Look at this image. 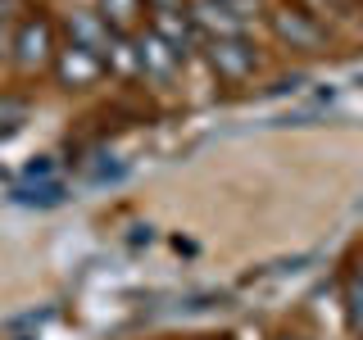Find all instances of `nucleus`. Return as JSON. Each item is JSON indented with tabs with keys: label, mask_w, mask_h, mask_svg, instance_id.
<instances>
[{
	"label": "nucleus",
	"mask_w": 363,
	"mask_h": 340,
	"mask_svg": "<svg viewBox=\"0 0 363 340\" xmlns=\"http://www.w3.org/2000/svg\"><path fill=\"white\" fill-rule=\"evenodd\" d=\"M268 28H272V37L286 41L291 50H304V55L327 50V28H323V18L309 14V9H300V5L272 9V14H268Z\"/></svg>",
	"instance_id": "1"
},
{
	"label": "nucleus",
	"mask_w": 363,
	"mask_h": 340,
	"mask_svg": "<svg viewBox=\"0 0 363 340\" xmlns=\"http://www.w3.org/2000/svg\"><path fill=\"white\" fill-rule=\"evenodd\" d=\"M14 64L23 68V73H41V68H55V28H50V18H41V14H32V18H23L18 23V32H14Z\"/></svg>",
	"instance_id": "2"
},
{
	"label": "nucleus",
	"mask_w": 363,
	"mask_h": 340,
	"mask_svg": "<svg viewBox=\"0 0 363 340\" xmlns=\"http://www.w3.org/2000/svg\"><path fill=\"white\" fill-rule=\"evenodd\" d=\"M209 68L223 82H250L259 73V50L245 37H218L209 41Z\"/></svg>",
	"instance_id": "3"
},
{
	"label": "nucleus",
	"mask_w": 363,
	"mask_h": 340,
	"mask_svg": "<svg viewBox=\"0 0 363 340\" xmlns=\"http://www.w3.org/2000/svg\"><path fill=\"white\" fill-rule=\"evenodd\" d=\"M150 32L182 64L191 60V50H196V41H200V28H196V18H191V9H150Z\"/></svg>",
	"instance_id": "4"
},
{
	"label": "nucleus",
	"mask_w": 363,
	"mask_h": 340,
	"mask_svg": "<svg viewBox=\"0 0 363 340\" xmlns=\"http://www.w3.org/2000/svg\"><path fill=\"white\" fill-rule=\"evenodd\" d=\"M55 77H60V86H68V91H86L105 77V60L82 50V45H68V50L55 55Z\"/></svg>",
	"instance_id": "5"
},
{
	"label": "nucleus",
	"mask_w": 363,
	"mask_h": 340,
	"mask_svg": "<svg viewBox=\"0 0 363 340\" xmlns=\"http://www.w3.org/2000/svg\"><path fill=\"white\" fill-rule=\"evenodd\" d=\"M132 37H136V55H141V77H150V82L168 86V82L177 77L182 60H177V55H173V50L164 45V41L155 37L150 28H145V32H132Z\"/></svg>",
	"instance_id": "6"
},
{
	"label": "nucleus",
	"mask_w": 363,
	"mask_h": 340,
	"mask_svg": "<svg viewBox=\"0 0 363 340\" xmlns=\"http://www.w3.org/2000/svg\"><path fill=\"white\" fill-rule=\"evenodd\" d=\"M64 28H68V41H73V45H82V50H91V55H100V60L109 55L113 37H118V32H113L109 23L96 14V9H77V14H68Z\"/></svg>",
	"instance_id": "7"
},
{
	"label": "nucleus",
	"mask_w": 363,
	"mask_h": 340,
	"mask_svg": "<svg viewBox=\"0 0 363 340\" xmlns=\"http://www.w3.org/2000/svg\"><path fill=\"white\" fill-rule=\"evenodd\" d=\"M186 9H191L196 28H200L209 41H218V37H245V18L232 14L223 0H196V5H186Z\"/></svg>",
	"instance_id": "8"
},
{
	"label": "nucleus",
	"mask_w": 363,
	"mask_h": 340,
	"mask_svg": "<svg viewBox=\"0 0 363 340\" xmlns=\"http://www.w3.org/2000/svg\"><path fill=\"white\" fill-rule=\"evenodd\" d=\"M96 14L105 18L109 28L118 32V37H132L136 23H141V14H145V0H100Z\"/></svg>",
	"instance_id": "9"
},
{
	"label": "nucleus",
	"mask_w": 363,
	"mask_h": 340,
	"mask_svg": "<svg viewBox=\"0 0 363 340\" xmlns=\"http://www.w3.org/2000/svg\"><path fill=\"white\" fill-rule=\"evenodd\" d=\"M68 200V186L64 181H28V186L14 191V204H28V209H55V204Z\"/></svg>",
	"instance_id": "10"
},
{
	"label": "nucleus",
	"mask_w": 363,
	"mask_h": 340,
	"mask_svg": "<svg viewBox=\"0 0 363 340\" xmlns=\"http://www.w3.org/2000/svg\"><path fill=\"white\" fill-rule=\"evenodd\" d=\"M105 68H113L118 77H141V55H136V37H113Z\"/></svg>",
	"instance_id": "11"
},
{
	"label": "nucleus",
	"mask_w": 363,
	"mask_h": 340,
	"mask_svg": "<svg viewBox=\"0 0 363 340\" xmlns=\"http://www.w3.org/2000/svg\"><path fill=\"white\" fill-rule=\"evenodd\" d=\"M340 304H345V327L363 340V277L350 272L345 277V290H340Z\"/></svg>",
	"instance_id": "12"
},
{
	"label": "nucleus",
	"mask_w": 363,
	"mask_h": 340,
	"mask_svg": "<svg viewBox=\"0 0 363 340\" xmlns=\"http://www.w3.org/2000/svg\"><path fill=\"white\" fill-rule=\"evenodd\" d=\"M291 5L309 9V14H332V9H345L350 0H291Z\"/></svg>",
	"instance_id": "13"
},
{
	"label": "nucleus",
	"mask_w": 363,
	"mask_h": 340,
	"mask_svg": "<svg viewBox=\"0 0 363 340\" xmlns=\"http://www.w3.org/2000/svg\"><path fill=\"white\" fill-rule=\"evenodd\" d=\"M128 241H132V245H141V241H145V245H150V241H155V232H150V227H141V222H136V227H132V236H128Z\"/></svg>",
	"instance_id": "14"
},
{
	"label": "nucleus",
	"mask_w": 363,
	"mask_h": 340,
	"mask_svg": "<svg viewBox=\"0 0 363 340\" xmlns=\"http://www.w3.org/2000/svg\"><path fill=\"white\" fill-rule=\"evenodd\" d=\"M145 9H186V0H145Z\"/></svg>",
	"instance_id": "15"
},
{
	"label": "nucleus",
	"mask_w": 363,
	"mask_h": 340,
	"mask_svg": "<svg viewBox=\"0 0 363 340\" xmlns=\"http://www.w3.org/2000/svg\"><path fill=\"white\" fill-rule=\"evenodd\" d=\"M354 277H363V249H359V259H354Z\"/></svg>",
	"instance_id": "16"
}]
</instances>
